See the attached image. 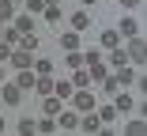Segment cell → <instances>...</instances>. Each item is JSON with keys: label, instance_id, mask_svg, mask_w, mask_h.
<instances>
[{"label": "cell", "instance_id": "6da1fadb", "mask_svg": "<svg viewBox=\"0 0 147 136\" xmlns=\"http://www.w3.org/2000/svg\"><path fill=\"white\" fill-rule=\"evenodd\" d=\"M125 57H128V64H136V68L147 61V42H143L140 34H136V38H128V49H125Z\"/></svg>", "mask_w": 147, "mask_h": 136}, {"label": "cell", "instance_id": "7a4b0ae2", "mask_svg": "<svg viewBox=\"0 0 147 136\" xmlns=\"http://www.w3.org/2000/svg\"><path fill=\"white\" fill-rule=\"evenodd\" d=\"M72 106H76L79 114H91V110H94V91H91V87H76V91H72Z\"/></svg>", "mask_w": 147, "mask_h": 136}, {"label": "cell", "instance_id": "3957f363", "mask_svg": "<svg viewBox=\"0 0 147 136\" xmlns=\"http://www.w3.org/2000/svg\"><path fill=\"white\" fill-rule=\"evenodd\" d=\"M53 117H57V129H64V132L79 129V110H64V106H61V110H57Z\"/></svg>", "mask_w": 147, "mask_h": 136}, {"label": "cell", "instance_id": "277c9868", "mask_svg": "<svg viewBox=\"0 0 147 136\" xmlns=\"http://www.w3.org/2000/svg\"><path fill=\"white\" fill-rule=\"evenodd\" d=\"M140 26H143L140 19H132V15H125L121 23H117V34H121V38H136V34H140Z\"/></svg>", "mask_w": 147, "mask_h": 136}, {"label": "cell", "instance_id": "5b68a950", "mask_svg": "<svg viewBox=\"0 0 147 136\" xmlns=\"http://www.w3.org/2000/svg\"><path fill=\"white\" fill-rule=\"evenodd\" d=\"M8 61H11L15 68H30V64H34V53L19 45V49H11V57H8Z\"/></svg>", "mask_w": 147, "mask_h": 136}, {"label": "cell", "instance_id": "8992f818", "mask_svg": "<svg viewBox=\"0 0 147 136\" xmlns=\"http://www.w3.org/2000/svg\"><path fill=\"white\" fill-rule=\"evenodd\" d=\"M136 76H140V68H128V64H121V68L113 72V79H117L121 87H132V83H136Z\"/></svg>", "mask_w": 147, "mask_h": 136}, {"label": "cell", "instance_id": "52a82bcc", "mask_svg": "<svg viewBox=\"0 0 147 136\" xmlns=\"http://www.w3.org/2000/svg\"><path fill=\"white\" fill-rule=\"evenodd\" d=\"M79 129H83V132H91V136H94V132H102L98 114H94V110H91V114H79Z\"/></svg>", "mask_w": 147, "mask_h": 136}, {"label": "cell", "instance_id": "ba28073f", "mask_svg": "<svg viewBox=\"0 0 147 136\" xmlns=\"http://www.w3.org/2000/svg\"><path fill=\"white\" fill-rule=\"evenodd\" d=\"M0 95H4V106H19L23 102V87H15V83H4Z\"/></svg>", "mask_w": 147, "mask_h": 136}, {"label": "cell", "instance_id": "9c48e42d", "mask_svg": "<svg viewBox=\"0 0 147 136\" xmlns=\"http://www.w3.org/2000/svg\"><path fill=\"white\" fill-rule=\"evenodd\" d=\"M68 23H72V30H76V34H83L87 26H91V15H87V8H79V12H72V19H68Z\"/></svg>", "mask_w": 147, "mask_h": 136}, {"label": "cell", "instance_id": "30bf717a", "mask_svg": "<svg viewBox=\"0 0 147 136\" xmlns=\"http://www.w3.org/2000/svg\"><path fill=\"white\" fill-rule=\"evenodd\" d=\"M11 26H15L19 34H34V15H30V12H26V15H15Z\"/></svg>", "mask_w": 147, "mask_h": 136}, {"label": "cell", "instance_id": "8fae6325", "mask_svg": "<svg viewBox=\"0 0 147 136\" xmlns=\"http://www.w3.org/2000/svg\"><path fill=\"white\" fill-rule=\"evenodd\" d=\"M132 106H136V102H132L128 91H117V95H113V110H117V114H128Z\"/></svg>", "mask_w": 147, "mask_h": 136}, {"label": "cell", "instance_id": "7c38bea8", "mask_svg": "<svg viewBox=\"0 0 147 136\" xmlns=\"http://www.w3.org/2000/svg\"><path fill=\"white\" fill-rule=\"evenodd\" d=\"M15 87H23V91H34V68H19V76H15Z\"/></svg>", "mask_w": 147, "mask_h": 136}, {"label": "cell", "instance_id": "4fadbf2b", "mask_svg": "<svg viewBox=\"0 0 147 136\" xmlns=\"http://www.w3.org/2000/svg\"><path fill=\"white\" fill-rule=\"evenodd\" d=\"M72 91H76V87H72V79H61V83H53V95L61 98V102H68V98H72Z\"/></svg>", "mask_w": 147, "mask_h": 136}, {"label": "cell", "instance_id": "5bb4252c", "mask_svg": "<svg viewBox=\"0 0 147 136\" xmlns=\"http://www.w3.org/2000/svg\"><path fill=\"white\" fill-rule=\"evenodd\" d=\"M34 95H42V98L53 95V79L49 76H34Z\"/></svg>", "mask_w": 147, "mask_h": 136}, {"label": "cell", "instance_id": "9a60e30c", "mask_svg": "<svg viewBox=\"0 0 147 136\" xmlns=\"http://www.w3.org/2000/svg\"><path fill=\"white\" fill-rule=\"evenodd\" d=\"M106 64H109V68H121V64H128L125 49H121V45H113V49H109V61H106Z\"/></svg>", "mask_w": 147, "mask_h": 136}, {"label": "cell", "instance_id": "2e32d148", "mask_svg": "<svg viewBox=\"0 0 147 136\" xmlns=\"http://www.w3.org/2000/svg\"><path fill=\"white\" fill-rule=\"evenodd\" d=\"M15 19V4H11V0H0V26H8Z\"/></svg>", "mask_w": 147, "mask_h": 136}, {"label": "cell", "instance_id": "e0dca14e", "mask_svg": "<svg viewBox=\"0 0 147 136\" xmlns=\"http://www.w3.org/2000/svg\"><path fill=\"white\" fill-rule=\"evenodd\" d=\"M61 106H64V102H61V98H57V95H45V98H42V110H45L49 117H53L57 110H61Z\"/></svg>", "mask_w": 147, "mask_h": 136}, {"label": "cell", "instance_id": "ac0fdd59", "mask_svg": "<svg viewBox=\"0 0 147 136\" xmlns=\"http://www.w3.org/2000/svg\"><path fill=\"white\" fill-rule=\"evenodd\" d=\"M42 15H45V23H61V19H64L61 4H45V12H42Z\"/></svg>", "mask_w": 147, "mask_h": 136}, {"label": "cell", "instance_id": "d6986e66", "mask_svg": "<svg viewBox=\"0 0 147 136\" xmlns=\"http://www.w3.org/2000/svg\"><path fill=\"white\" fill-rule=\"evenodd\" d=\"M83 61H87V53H79V49H68V57H64L68 68H83Z\"/></svg>", "mask_w": 147, "mask_h": 136}, {"label": "cell", "instance_id": "ffe728a7", "mask_svg": "<svg viewBox=\"0 0 147 136\" xmlns=\"http://www.w3.org/2000/svg\"><path fill=\"white\" fill-rule=\"evenodd\" d=\"M117 117H121V114L113 110V102H109V106H102V110H98V121H102V125H113Z\"/></svg>", "mask_w": 147, "mask_h": 136}, {"label": "cell", "instance_id": "44dd1931", "mask_svg": "<svg viewBox=\"0 0 147 136\" xmlns=\"http://www.w3.org/2000/svg\"><path fill=\"white\" fill-rule=\"evenodd\" d=\"M61 49H64V53H68V49H79V34H76V30L61 34Z\"/></svg>", "mask_w": 147, "mask_h": 136}, {"label": "cell", "instance_id": "7402d4cb", "mask_svg": "<svg viewBox=\"0 0 147 136\" xmlns=\"http://www.w3.org/2000/svg\"><path fill=\"white\" fill-rule=\"evenodd\" d=\"M30 68H34V76H49V72H53V61H49V57H38Z\"/></svg>", "mask_w": 147, "mask_h": 136}, {"label": "cell", "instance_id": "603a6c76", "mask_svg": "<svg viewBox=\"0 0 147 136\" xmlns=\"http://www.w3.org/2000/svg\"><path fill=\"white\" fill-rule=\"evenodd\" d=\"M34 132H57V117H42V121H34Z\"/></svg>", "mask_w": 147, "mask_h": 136}, {"label": "cell", "instance_id": "cb8c5ba5", "mask_svg": "<svg viewBox=\"0 0 147 136\" xmlns=\"http://www.w3.org/2000/svg\"><path fill=\"white\" fill-rule=\"evenodd\" d=\"M72 87H91V72H87V68H76V76H72Z\"/></svg>", "mask_w": 147, "mask_h": 136}, {"label": "cell", "instance_id": "d4e9b609", "mask_svg": "<svg viewBox=\"0 0 147 136\" xmlns=\"http://www.w3.org/2000/svg\"><path fill=\"white\" fill-rule=\"evenodd\" d=\"M113 45H121V34L117 30H102V49H113Z\"/></svg>", "mask_w": 147, "mask_h": 136}, {"label": "cell", "instance_id": "484cf974", "mask_svg": "<svg viewBox=\"0 0 147 136\" xmlns=\"http://www.w3.org/2000/svg\"><path fill=\"white\" fill-rule=\"evenodd\" d=\"M23 4H26L30 15H42V12H45V0H23Z\"/></svg>", "mask_w": 147, "mask_h": 136}, {"label": "cell", "instance_id": "4316f807", "mask_svg": "<svg viewBox=\"0 0 147 136\" xmlns=\"http://www.w3.org/2000/svg\"><path fill=\"white\" fill-rule=\"evenodd\" d=\"M102 91H106V95H117V91H121V83H117L113 76H106V79H102Z\"/></svg>", "mask_w": 147, "mask_h": 136}, {"label": "cell", "instance_id": "83f0119b", "mask_svg": "<svg viewBox=\"0 0 147 136\" xmlns=\"http://www.w3.org/2000/svg\"><path fill=\"white\" fill-rule=\"evenodd\" d=\"M143 129H147V125H143V121H128V125H125V132H128V136H140V132H143Z\"/></svg>", "mask_w": 147, "mask_h": 136}, {"label": "cell", "instance_id": "f1b7e54d", "mask_svg": "<svg viewBox=\"0 0 147 136\" xmlns=\"http://www.w3.org/2000/svg\"><path fill=\"white\" fill-rule=\"evenodd\" d=\"M19 132H23V136H30V132H34V121H30V117H23V121H19Z\"/></svg>", "mask_w": 147, "mask_h": 136}, {"label": "cell", "instance_id": "f546056e", "mask_svg": "<svg viewBox=\"0 0 147 136\" xmlns=\"http://www.w3.org/2000/svg\"><path fill=\"white\" fill-rule=\"evenodd\" d=\"M8 57H11V45H8V42H0V64H4Z\"/></svg>", "mask_w": 147, "mask_h": 136}, {"label": "cell", "instance_id": "4dcf8cb0", "mask_svg": "<svg viewBox=\"0 0 147 136\" xmlns=\"http://www.w3.org/2000/svg\"><path fill=\"white\" fill-rule=\"evenodd\" d=\"M143 0H121V8H140Z\"/></svg>", "mask_w": 147, "mask_h": 136}, {"label": "cell", "instance_id": "1f68e13d", "mask_svg": "<svg viewBox=\"0 0 147 136\" xmlns=\"http://www.w3.org/2000/svg\"><path fill=\"white\" fill-rule=\"evenodd\" d=\"M98 4V0H79V8H94Z\"/></svg>", "mask_w": 147, "mask_h": 136}, {"label": "cell", "instance_id": "d6a6232c", "mask_svg": "<svg viewBox=\"0 0 147 136\" xmlns=\"http://www.w3.org/2000/svg\"><path fill=\"white\" fill-rule=\"evenodd\" d=\"M4 129H8V125H4V117H0V132H4Z\"/></svg>", "mask_w": 147, "mask_h": 136}, {"label": "cell", "instance_id": "836d02e7", "mask_svg": "<svg viewBox=\"0 0 147 136\" xmlns=\"http://www.w3.org/2000/svg\"><path fill=\"white\" fill-rule=\"evenodd\" d=\"M45 4H61V0H45Z\"/></svg>", "mask_w": 147, "mask_h": 136}, {"label": "cell", "instance_id": "e575fe53", "mask_svg": "<svg viewBox=\"0 0 147 136\" xmlns=\"http://www.w3.org/2000/svg\"><path fill=\"white\" fill-rule=\"evenodd\" d=\"M0 83H4V68H0Z\"/></svg>", "mask_w": 147, "mask_h": 136}, {"label": "cell", "instance_id": "d590c367", "mask_svg": "<svg viewBox=\"0 0 147 136\" xmlns=\"http://www.w3.org/2000/svg\"><path fill=\"white\" fill-rule=\"evenodd\" d=\"M11 4H23V0H11Z\"/></svg>", "mask_w": 147, "mask_h": 136}, {"label": "cell", "instance_id": "8d00e7d4", "mask_svg": "<svg viewBox=\"0 0 147 136\" xmlns=\"http://www.w3.org/2000/svg\"><path fill=\"white\" fill-rule=\"evenodd\" d=\"M0 34H4V26H0Z\"/></svg>", "mask_w": 147, "mask_h": 136}]
</instances>
